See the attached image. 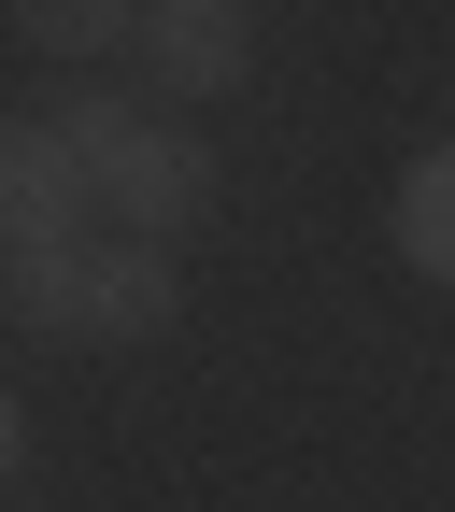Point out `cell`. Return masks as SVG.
Listing matches in <instances>:
<instances>
[{"label": "cell", "instance_id": "1", "mask_svg": "<svg viewBox=\"0 0 455 512\" xmlns=\"http://www.w3.org/2000/svg\"><path fill=\"white\" fill-rule=\"evenodd\" d=\"M57 143H72L86 200H100L128 242H171V228H200V214H214V143H185L157 100L86 86V100H57Z\"/></svg>", "mask_w": 455, "mask_h": 512}, {"label": "cell", "instance_id": "2", "mask_svg": "<svg viewBox=\"0 0 455 512\" xmlns=\"http://www.w3.org/2000/svg\"><path fill=\"white\" fill-rule=\"evenodd\" d=\"M72 228H86V171L57 114H0V256H57Z\"/></svg>", "mask_w": 455, "mask_h": 512}, {"label": "cell", "instance_id": "6", "mask_svg": "<svg viewBox=\"0 0 455 512\" xmlns=\"http://www.w3.org/2000/svg\"><path fill=\"white\" fill-rule=\"evenodd\" d=\"M0 313H15L29 342H86V242H57V256H0Z\"/></svg>", "mask_w": 455, "mask_h": 512}, {"label": "cell", "instance_id": "5", "mask_svg": "<svg viewBox=\"0 0 455 512\" xmlns=\"http://www.w3.org/2000/svg\"><path fill=\"white\" fill-rule=\"evenodd\" d=\"M384 228H399V256L455 299V143H427L413 171H399V200H384Z\"/></svg>", "mask_w": 455, "mask_h": 512}, {"label": "cell", "instance_id": "3", "mask_svg": "<svg viewBox=\"0 0 455 512\" xmlns=\"http://www.w3.org/2000/svg\"><path fill=\"white\" fill-rule=\"evenodd\" d=\"M143 72L171 86V100H228L242 72H256V15L242 0H143Z\"/></svg>", "mask_w": 455, "mask_h": 512}, {"label": "cell", "instance_id": "4", "mask_svg": "<svg viewBox=\"0 0 455 512\" xmlns=\"http://www.w3.org/2000/svg\"><path fill=\"white\" fill-rule=\"evenodd\" d=\"M171 313H185L171 242H114V256H86V342H171Z\"/></svg>", "mask_w": 455, "mask_h": 512}, {"label": "cell", "instance_id": "8", "mask_svg": "<svg viewBox=\"0 0 455 512\" xmlns=\"http://www.w3.org/2000/svg\"><path fill=\"white\" fill-rule=\"evenodd\" d=\"M15 456H29V413H15V384H0V484H15Z\"/></svg>", "mask_w": 455, "mask_h": 512}, {"label": "cell", "instance_id": "7", "mask_svg": "<svg viewBox=\"0 0 455 512\" xmlns=\"http://www.w3.org/2000/svg\"><path fill=\"white\" fill-rule=\"evenodd\" d=\"M15 43H43V57H114V43H143V15H128V0H15Z\"/></svg>", "mask_w": 455, "mask_h": 512}]
</instances>
